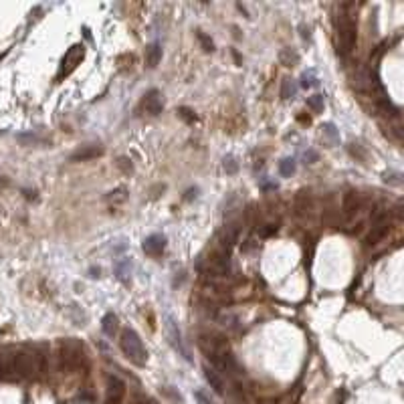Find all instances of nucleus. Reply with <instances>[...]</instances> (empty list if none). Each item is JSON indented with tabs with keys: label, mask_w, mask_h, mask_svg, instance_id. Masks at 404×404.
I'll list each match as a JSON object with an SVG mask.
<instances>
[{
	"label": "nucleus",
	"mask_w": 404,
	"mask_h": 404,
	"mask_svg": "<svg viewBox=\"0 0 404 404\" xmlns=\"http://www.w3.org/2000/svg\"><path fill=\"white\" fill-rule=\"evenodd\" d=\"M120 348L123 356L136 366H146L148 362V350L142 344V338L133 329H123L120 338Z\"/></svg>",
	"instance_id": "1"
},
{
	"label": "nucleus",
	"mask_w": 404,
	"mask_h": 404,
	"mask_svg": "<svg viewBox=\"0 0 404 404\" xmlns=\"http://www.w3.org/2000/svg\"><path fill=\"white\" fill-rule=\"evenodd\" d=\"M6 362L10 366V372L18 376H31L40 368V358L29 352H16L10 358H6Z\"/></svg>",
	"instance_id": "2"
},
{
	"label": "nucleus",
	"mask_w": 404,
	"mask_h": 404,
	"mask_svg": "<svg viewBox=\"0 0 404 404\" xmlns=\"http://www.w3.org/2000/svg\"><path fill=\"white\" fill-rule=\"evenodd\" d=\"M338 44L344 55L352 53L356 47V25L348 14H340L338 18Z\"/></svg>",
	"instance_id": "3"
},
{
	"label": "nucleus",
	"mask_w": 404,
	"mask_h": 404,
	"mask_svg": "<svg viewBox=\"0 0 404 404\" xmlns=\"http://www.w3.org/2000/svg\"><path fill=\"white\" fill-rule=\"evenodd\" d=\"M164 322H166V333H168V340H170L172 348H174V350H176V352H178L186 362H190V354H188V350H186V346H184L182 331H180V327H178L176 320H174L170 313H166Z\"/></svg>",
	"instance_id": "4"
},
{
	"label": "nucleus",
	"mask_w": 404,
	"mask_h": 404,
	"mask_svg": "<svg viewBox=\"0 0 404 404\" xmlns=\"http://www.w3.org/2000/svg\"><path fill=\"white\" fill-rule=\"evenodd\" d=\"M388 233V216L386 214H376L372 220V231L366 237V244H376L384 239V235Z\"/></svg>",
	"instance_id": "5"
},
{
	"label": "nucleus",
	"mask_w": 404,
	"mask_h": 404,
	"mask_svg": "<svg viewBox=\"0 0 404 404\" xmlns=\"http://www.w3.org/2000/svg\"><path fill=\"white\" fill-rule=\"evenodd\" d=\"M61 358L63 362L69 364V366H77V364L83 362L85 354H83V348L75 342H63L61 344Z\"/></svg>",
	"instance_id": "6"
},
{
	"label": "nucleus",
	"mask_w": 404,
	"mask_h": 404,
	"mask_svg": "<svg viewBox=\"0 0 404 404\" xmlns=\"http://www.w3.org/2000/svg\"><path fill=\"white\" fill-rule=\"evenodd\" d=\"M83 55H85V51H83V44H75V47H71V49L67 51V55L63 57V67H61V73H59V77H63V75H69V73H71V71L77 67V63H81Z\"/></svg>",
	"instance_id": "7"
},
{
	"label": "nucleus",
	"mask_w": 404,
	"mask_h": 404,
	"mask_svg": "<svg viewBox=\"0 0 404 404\" xmlns=\"http://www.w3.org/2000/svg\"><path fill=\"white\" fill-rule=\"evenodd\" d=\"M125 396V384L118 376H111L107 380V404H120Z\"/></svg>",
	"instance_id": "8"
},
{
	"label": "nucleus",
	"mask_w": 404,
	"mask_h": 404,
	"mask_svg": "<svg viewBox=\"0 0 404 404\" xmlns=\"http://www.w3.org/2000/svg\"><path fill=\"white\" fill-rule=\"evenodd\" d=\"M166 249V239L162 235H150L146 241H144V251L150 255V257H160Z\"/></svg>",
	"instance_id": "9"
},
{
	"label": "nucleus",
	"mask_w": 404,
	"mask_h": 404,
	"mask_svg": "<svg viewBox=\"0 0 404 404\" xmlns=\"http://www.w3.org/2000/svg\"><path fill=\"white\" fill-rule=\"evenodd\" d=\"M204 378H206V382L210 384V388H212L214 392L225 394V382H222L218 370H214V368H210V366H204Z\"/></svg>",
	"instance_id": "10"
},
{
	"label": "nucleus",
	"mask_w": 404,
	"mask_h": 404,
	"mask_svg": "<svg viewBox=\"0 0 404 404\" xmlns=\"http://www.w3.org/2000/svg\"><path fill=\"white\" fill-rule=\"evenodd\" d=\"M101 154H103V148H99V146H95V144H91V146H83V148L77 150L75 154H71V162L91 160V158H97V156H101Z\"/></svg>",
	"instance_id": "11"
},
{
	"label": "nucleus",
	"mask_w": 404,
	"mask_h": 404,
	"mask_svg": "<svg viewBox=\"0 0 404 404\" xmlns=\"http://www.w3.org/2000/svg\"><path fill=\"white\" fill-rule=\"evenodd\" d=\"M144 107H146V111L152 114V116H158L162 111V97L156 89H152V91L144 97Z\"/></svg>",
	"instance_id": "12"
},
{
	"label": "nucleus",
	"mask_w": 404,
	"mask_h": 404,
	"mask_svg": "<svg viewBox=\"0 0 404 404\" xmlns=\"http://www.w3.org/2000/svg\"><path fill=\"white\" fill-rule=\"evenodd\" d=\"M358 206H360V196H358V192H348V194L344 196V204H342L344 216H346V218L354 216V214L358 212Z\"/></svg>",
	"instance_id": "13"
},
{
	"label": "nucleus",
	"mask_w": 404,
	"mask_h": 404,
	"mask_svg": "<svg viewBox=\"0 0 404 404\" xmlns=\"http://www.w3.org/2000/svg\"><path fill=\"white\" fill-rule=\"evenodd\" d=\"M101 329H103V333L107 338H114L116 335V331H118V318H116V313H107L101 320Z\"/></svg>",
	"instance_id": "14"
},
{
	"label": "nucleus",
	"mask_w": 404,
	"mask_h": 404,
	"mask_svg": "<svg viewBox=\"0 0 404 404\" xmlns=\"http://www.w3.org/2000/svg\"><path fill=\"white\" fill-rule=\"evenodd\" d=\"M162 59V49L158 42H154V44H150L148 47V51H146V63H148V67H156L158 63H160Z\"/></svg>",
	"instance_id": "15"
},
{
	"label": "nucleus",
	"mask_w": 404,
	"mask_h": 404,
	"mask_svg": "<svg viewBox=\"0 0 404 404\" xmlns=\"http://www.w3.org/2000/svg\"><path fill=\"white\" fill-rule=\"evenodd\" d=\"M309 208H311V198H309V194H307V192H299L297 198H295V212L301 216V214L309 212Z\"/></svg>",
	"instance_id": "16"
},
{
	"label": "nucleus",
	"mask_w": 404,
	"mask_h": 404,
	"mask_svg": "<svg viewBox=\"0 0 404 404\" xmlns=\"http://www.w3.org/2000/svg\"><path fill=\"white\" fill-rule=\"evenodd\" d=\"M279 59H281V63L285 65V67H291V65H295V63L299 61L297 53H293L291 49H283L281 55H279Z\"/></svg>",
	"instance_id": "17"
},
{
	"label": "nucleus",
	"mask_w": 404,
	"mask_h": 404,
	"mask_svg": "<svg viewBox=\"0 0 404 404\" xmlns=\"http://www.w3.org/2000/svg\"><path fill=\"white\" fill-rule=\"evenodd\" d=\"M307 107H309L311 111H316V114H322L323 111V95H311V97L307 99Z\"/></svg>",
	"instance_id": "18"
},
{
	"label": "nucleus",
	"mask_w": 404,
	"mask_h": 404,
	"mask_svg": "<svg viewBox=\"0 0 404 404\" xmlns=\"http://www.w3.org/2000/svg\"><path fill=\"white\" fill-rule=\"evenodd\" d=\"M116 271H118V277L120 279H127V275L131 273V265H129V261H120L118 265H116Z\"/></svg>",
	"instance_id": "19"
},
{
	"label": "nucleus",
	"mask_w": 404,
	"mask_h": 404,
	"mask_svg": "<svg viewBox=\"0 0 404 404\" xmlns=\"http://www.w3.org/2000/svg\"><path fill=\"white\" fill-rule=\"evenodd\" d=\"M279 172H281V176H291V174L295 172V162L283 160L281 166H279Z\"/></svg>",
	"instance_id": "20"
},
{
	"label": "nucleus",
	"mask_w": 404,
	"mask_h": 404,
	"mask_svg": "<svg viewBox=\"0 0 404 404\" xmlns=\"http://www.w3.org/2000/svg\"><path fill=\"white\" fill-rule=\"evenodd\" d=\"M293 93H295V87H293V83H291V81H289V79H285V81H283L281 97H285V99H287V97H291Z\"/></svg>",
	"instance_id": "21"
},
{
	"label": "nucleus",
	"mask_w": 404,
	"mask_h": 404,
	"mask_svg": "<svg viewBox=\"0 0 404 404\" xmlns=\"http://www.w3.org/2000/svg\"><path fill=\"white\" fill-rule=\"evenodd\" d=\"M198 40H200L202 44H204V51H212L214 49V44H212V40L208 39L204 33H198Z\"/></svg>",
	"instance_id": "22"
},
{
	"label": "nucleus",
	"mask_w": 404,
	"mask_h": 404,
	"mask_svg": "<svg viewBox=\"0 0 404 404\" xmlns=\"http://www.w3.org/2000/svg\"><path fill=\"white\" fill-rule=\"evenodd\" d=\"M194 398H196V402L198 404H214L208 396H206V394H204V392H202V390H196V392H194Z\"/></svg>",
	"instance_id": "23"
},
{
	"label": "nucleus",
	"mask_w": 404,
	"mask_h": 404,
	"mask_svg": "<svg viewBox=\"0 0 404 404\" xmlns=\"http://www.w3.org/2000/svg\"><path fill=\"white\" fill-rule=\"evenodd\" d=\"M323 133H325V136H327L329 140H333V142L338 140V133H335V127H333L331 123H327V125L323 127Z\"/></svg>",
	"instance_id": "24"
},
{
	"label": "nucleus",
	"mask_w": 404,
	"mask_h": 404,
	"mask_svg": "<svg viewBox=\"0 0 404 404\" xmlns=\"http://www.w3.org/2000/svg\"><path fill=\"white\" fill-rule=\"evenodd\" d=\"M220 322H222V325H227V327H235L237 318H235V316H231V313H227V316H222V318H220Z\"/></svg>",
	"instance_id": "25"
},
{
	"label": "nucleus",
	"mask_w": 404,
	"mask_h": 404,
	"mask_svg": "<svg viewBox=\"0 0 404 404\" xmlns=\"http://www.w3.org/2000/svg\"><path fill=\"white\" fill-rule=\"evenodd\" d=\"M18 142H23V144H35V142H39V138L35 133H29V136H18Z\"/></svg>",
	"instance_id": "26"
},
{
	"label": "nucleus",
	"mask_w": 404,
	"mask_h": 404,
	"mask_svg": "<svg viewBox=\"0 0 404 404\" xmlns=\"http://www.w3.org/2000/svg\"><path fill=\"white\" fill-rule=\"evenodd\" d=\"M225 168H227V172L235 174V172H237V162L233 160V158H227V160H225Z\"/></svg>",
	"instance_id": "27"
},
{
	"label": "nucleus",
	"mask_w": 404,
	"mask_h": 404,
	"mask_svg": "<svg viewBox=\"0 0 404 404\" xmlns=\"http://www.w3.org/2000/svg\"><path fill=\"white\" fill-rule=\"evenodd\" d=\"M123 192H125V190H116V192H111V196H109V198H111V200H123V198H125V194H123Z\"/></svg>",
	"instance_id": "28"
}]
</instances>
